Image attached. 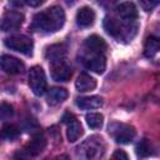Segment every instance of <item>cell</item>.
Wrapping results in <instances>:
<instances>
[{"label":"cell","instance_id":"obj_1","mask_svg":"<svg viewBox=\"0 0 160 160\" xmlns=\"http://www.w3.org/2000/svg\"><path fill=\"white\" fill-rule=\"evenodd\" d=\"M65 22V12L60 6H51L38 12L31 22V29L40 32H55L62 28Z\"/></svg>","mask_w":160,"mask_h":160},{"label":"cell","instance_id":"obj_2","mask_svg":"<svg viewBox=\"0 0 160 160\" xmlns=\"http://www.w3.org/2000/svg\"><path fill=\"white\" fill-rule=\"evenodd\" d=\"M104 28L106 32L119 40H131L136 34L138 25L135 20H119L111 16L104 19Z\"/></svg>","mask_w":160,"mask_h":160},{"label":"cell","instance_id":"obj_3","mask_svg":"<svg viewBox=\"0 0 160 160\" xmlns=\"http://www.w3.org/2000/svg\"><path fill=\"white\" fill-rule=\"evenodd\" d=\"M105 148L106 146H105L104 139L101 136L92 135L78 146L76 154L79 158H82V159H89V160L100 159L105 154Z\"/></svg>","mask_w":160,"mask_h":160},{"label":"cell","instance_id":"obj_4","mask_svg":"<svg viewBox=\"0 0 160 160\" xmlns=\"http://www.w3.org/2000/svg\"><path fill=\"white\" fill-rule=\"evenodd\" d=\"M4 44L6 48L15 50L18 52H21L24 55H31L32 49H34V42L32 40L26 36V35H14L10 38H6L4 40Z\"/></svg>","mask_w":160,"mask_h":160},{"label":"cell","instance_id":"obj_5","mask_svg":"<svg viewBox=\"0 0 160 160\" xmlns=\"http://www.w3.org/2000/svg\"><path fill=\"white\" fill-rule=\"evenodd\" d=\"M109 134L116 142L128 144L135 138V129L128 124L112 122L109 125Z\"/></svg>","mask_w":160,"mask_h":160},{"label":"cell","instance_id":"obj_6","mask_svg":"<svg viewBox=\"0 0 160 160\" xmlns=\"http://www.w3.org/2000/svg\"><path fill=\"white\" fill-rule=\"evenodd\" d=\"M29 86L38 96L42 95L46 90V76L40 66H32L29 72Z\"/></svg>","mask_w":160,"mask_h":160},{"label":"cell","instance_id":"obj_7","mask_svg":"<svg viewBox=\"0 0 160 160\" xmlns=\"http://www.w3.org/2000/svg\"><path fill=\"white\" fill-rule=\"evenodd\" d=\"M82 62L89 70H91L96 74H102L106 68V60H105L104 54H101V52L89 51V54L82 58Z\"/></svg>","mask_w":160,"mask_h":160},{"label":"cell","instance_id":"obj_8","mask_svg":"<svg viewBox=\"0 0 160 160\" xmlns=\"http://www.w3.org/2000/svg\"><path fill=\"white\" fill-rule=\"evenodd\" d=\"M50 70H51V78L55 81H68L71 76V68L65 61V59L55 60L50 62Z\"/></svg>","mask_w":160,"mask_h":160},{"label":"cell","instance_id":"obj_9","mask_svg":"<svg viewBox=\"0 0 160 160\" xmlns=\"http://www.w3.org/2000/svg\"><path fill=\"white\" fill-rule=\"evenodd\" d=\"M24 15L20 11H6L0 21V29L2 31H12L21 26Z\"/></svg>","mask_w":160,"mask_h":160},{"label":"cell","instance_id":"obj_10","mask_svg":"<svg viewBox=\"0 0 160 160\" xmlns=\"http://www.w3.org/2000/svg\"><path fill=\"white\" fill-rule=\"evenodd\" d=\"M0 69L2 71H5L6 74L15 75V74L22 72L24 69H25V65L19 59H16L11 55L4 54V55L0 56Z\"/></svg>","mask_w":160,"mask_h":160},{"label":"cell","instance_id":"obj_11","mask_svg":"<svg viewBox=\"0 0 160 160\" xmlns=\"http://www.w3.org/2000/svg\"><path fill=\"white\" fill-rule=\"evenodd\" d=\"M64 122L68 124V130H66V136L68 140L70 142H75L76 140H79V138L82 135V126L81 124L71 115V114H66L64 116Z\"/></svg>","mask_w":160,"mask_h":160},{"label":"cell","instance_id":"obj_12","mask_svg":"<svg viewBox=\"0 0 160 160\" xmlns=\"http://www.w3.org/2000/svg\"><path fill=\"white\" fill-rule=\"evenodd\" d=\"M76 24L80 26V28H89L94 24L95 21V12L89 6H84L81 8L78 12H76Z\"/></svg>","mask_w":160,"mask_h":160},{"label":"cell","instance_id":"obj_13","mask_svg":"<svg viewBox=\"0 0 160 160\" xmlns=\"http://www.w3.org/2000/svg\"><path fill=\"white\" fill-rule=\"evenodd\" d=\"M45 146H46V139L44 138V135L39 134V135L34 136V139L25 146L24 152L28 156H36L44 150Z\"/></svg>","mask_w":160,"mask_h":160},{"label":"cell","instance_id":"obj_14","mask_svg":"<svg viewBox=\"0 0 160 160\" xmlns=\"http://www.w3.org/2000/svg\"><path fill=\"white\" fill-rule=\"evenodd\" d=\"M116 12L122 20H136L138 18V10L136 6L132 2H121L116 8Z\"/></svg>","mask_w":160,"mask_h":160},{"label":"cell","instance_id":"obj_15","mask_svg":"<svg viewBox=\"0 0 160 160\" xmlns=\"http://www.w3.org/2000/svg\"><path fill=\"white\" fill-rule=\"evenodd\" d=\"M75 104L80 109L91 110L100 108L102 105V99L100 96H82V98H78L75 100Z\"/></svg>","mask_w":160,"mask_h":160},{"label":"cell","instance_id":"obj_16","mask_svg":"<svg viewBox=\"0 0 160 160\" xmlns=\"http://www.w3.org/2000/svg\"><path fill=\"white\" fill-rule=\"evenodd\" d=\"M75 88L80 92L94 90L96 88V80L88 74H80L75 81Z\"/></svg>","mask_w":160,"mask_h":160},{"label":"cell","instance_id":"obj_17","mask_svg":"<svg viewBox=\"0 0 160 160\" xmlns=\"http://www.w3.org/2000/svg\"><path fill=\"white\" fill-rule=\"evenodd\" d=\"M66 98H68V91L65 89H62V88H51L48 91L46 101L50 106H55V105L61 104L64 100H66Z\"/></svg>","mask_w":160,"mask_h":160},{"label":"cell","instance_id":"obj_18","mask_svg":"<svg viewBox=\"0 0 160 160\" xmlns=\"http://www.w3.org/2000/svg\"><path fill=\"white\" fill-rule=\"evenodd\" d=\"M85 48L88 49V51L102 54L104 50L106 49V42L104 41L102 38H100L98 35H91L85 40Z\"/></svg>","mask_w":160,"mask_h":160},{"label":"cell","instance_id":"obj_19","mask_svg":"<svg viewBox=\"0 0 160 160\" xmlns=\"http://www.w3.org/2000/svg\"><path fill=\"white\" fill-rule=\"evenodd\" d=\"M65 54H66V49H65V46L62 44L51 45L46 50V59L51 62V61H55V60L65 59Z\"/></svg>","mask_w":160,"mask_h":160},{"label":"cell","instance_id":"obj_20","mask_svg":"<svg viewBox=\"0 0 160 160\" xmlns=\"http://www.w3.org/2000/svg\"><path fill=\"white\" fill-rule=\"evenodd\" d=\"M159 51V40L155 36L148 38L145 46H144V54L148 58H154Z\"/></svg>","mask_w":160,"mask_h":160},{"label":"cell","instance_id":"obj_21","mask_svg":"<svg viewBox=\"0 0 160 160\" xmlns=\"http://www.w3.org/2000/svg\"><path fill=\"white\" fill-rule=\"evenodd\" d=\"M19 134H20L19 128L11 124V125H5L1 129L0 138L1 139H5V140H14V139H16L19 136Z\"/></svg>","mask_w":160,"mask_h":160},{"label":"cell","instance_id":"obj_22","mask_svg":"<svg viewBox=\"0 0 160 160\" xmlns=\"http://www.w3.org/2000/svg\"><path fill=\"white\" fill-rule=\"evenodd\" d=\"M86 119V124L91 128V129H99L102 126V120H104V116L99 112H90L85 116Z\"/></svg>","mask_w":160,"mask_h":160},{"label":"cell","instance_id":"obj_23","mask_svg":"<svg viewBox=\"0 0 160 160\" xmlns=\"http://www.w3.org/2000/svg\"><path fill=\"white\" fill-rule=\"evenodd\" d=\"M151 154V150H150V145L146 140H142L136 146V155L139 158H148L149 155Z\"/></svg>","mask_w":160,"mask_h":160},{"label":"cell","instance_id":"obj_24","mask_svg":"<svg viewBox=\"0 0 160 160\" xmlns=\"http://www.w3.org/2000/svg\"><path fill=\"white\" fill-rule=\"evenodd\" d=\"M14 114V110H12V106L6 104V102H2L0 105V119L1 120H8Z\"/></svg>","mask_w":160,"mask_h":160},{"label":"cell","instance_id":"obj_25","mask_svg":"<svg viewBox=\"0 0 160 160\" xmlns=\"http://www.w3.org/2000/svg\"><path fill=\"white\" fill-rule=\"evenodd\" d=\"M139 2H140L141 8H142L144 10L150 11V10H152V9L158 5L159 0H139Z\"/></svg>","mask_w":160,"mask_h":160},{"label":"cell","instance_id":"obj_26","mask_svg":"<svg viewBox=\"0 0 160 160\" xmlns=\"http://www.w3.org/2000/svg\"><path fill=\"white\" fill-rule=\"evenodd\" d=\"M24 2L30 5V6H32V8H36V6L41 5L42 2H45V0H24Z\"/></svg>","mask_w":160,"mask_h":160},{"label":"cell","instance_id":"obj_27","mask_svg":"<svg viewBox=\"0 0 160 160\" xmlns=\"http://www.w3.org/2000/svg\"><path fill=\"white\" fill-rule=\"evenodd\" d=\"M112 158H114V159H128V155H126L124 151H121V150H116V151L112 154Z\"/></svg>","mask_w":160,"mask_h":160}]
</instances>
